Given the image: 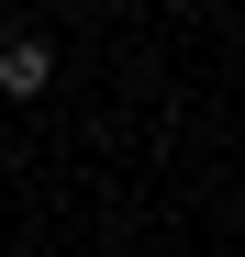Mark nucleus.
I'll list each match as a JSON object with an SVG mask.
<instances>
[{"mask_svg": "<svg viewBox=\"0 0 245 257\" xmlns=\"http://www.w3.org/2000/svg\"><path fill=\"white\" fill-rule=\"evenodd\" d=\"M45 78H56V56H45V34H12V45H0V90H12V101H34Z\"/></svg>", "mask_w": 245, "mask_h": 257, "instance_id": "nucleus-1", "label": "nucleus"}]
</instances>
